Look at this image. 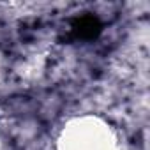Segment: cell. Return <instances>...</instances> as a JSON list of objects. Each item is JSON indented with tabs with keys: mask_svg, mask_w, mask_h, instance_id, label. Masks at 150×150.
Wrapping results in <instances>:
<instances>
[{
	"mask_svg": "<svg viewBox=\"0 0 150 150\" xmlns=\"http://www.w3.org/2000/svg\"><path fill=\"white\" fill-rule=\"evenodd\" d=\"M62 150H113L115 139L108 125L99 122H76L62 136Z\"/></svg>",
	"mask_w": 150,
	"mask_h": 150,
	"instance_id": "6da1fadb",
	"label": "cell"
}]
</instances>
